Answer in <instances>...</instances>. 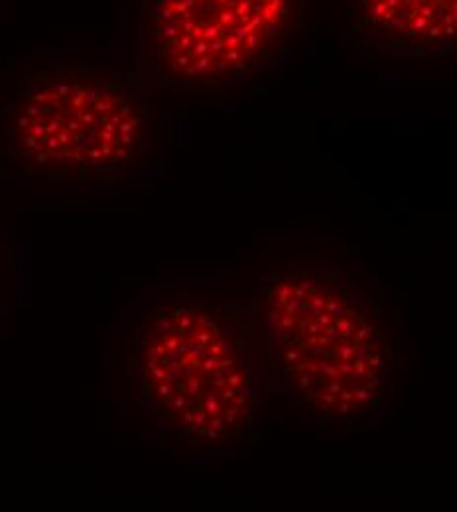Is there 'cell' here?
<instances>
[{
  "mask_svg": "<svg viewBox=\"0 0 457 512\" xmlns=\"http://www.w3.org/2000/svg\"><path fill=\"white\" fill-rule=\"evenodd\" d=\"M255 320L262 349L300 410L359 426L394 392L396 327L383 296L357 274L294 260L264 280Z\"/></svg>",
  "mask_w": 457,
  "mask_h": 512,
  "instance_id": "1",
  "label": "cell"
},
{
  "mask_svg": "<svg viewBox=\"0 0 457 512\" xmlns=\"http://www.w3.org/2000/svg\"><path fill=\"white\" fill-rule=\"evenodd\" d=\"M154 142V103L132 71L71 58L0 73V168L18 184L115 182Z\"/></svg>",
  "mask_w": 457,
  "mask_h": 512,
  "instance_id": "2",
  "label": "cell"
},
{
  "mask_svg": "<svg viewBox=\"0 0 457 512\" xmlns=\"http://www.w3.org/2000/svg\"><path fill=\"white\" fill-rule=\"evenodd\" d=\"M131 375L148 412L199 451L243 446L261 416V379L245 329L219 308L168 296L132 325Z\"/></svg>",
  "mask_w": 457,
  "mask_h": 512,
  "instance_id": "3",
  "label": "cell"
},
{
  "mask_svg": "<svg viewBox=\"0 0 457 512\" xmlns=\"http://www.w3.org/2000/svg\"><path fill=\"white\" fill-rule=\"evenodd\" d=\"M310 0H136L134 52L170 93L217 97L284 62Z\"/></svg>",
  "mask_w": 457,
  "mask_h": 512,
  "instance_id": "4",
  "label": "cell"
},
{
  "mask_svg": "<svg viewBox=\"0 0 457 512\" xmlns=\"http://www.w3.org/2000/svg\"><path fill=\"white\" fill-rule=\"evenodd\" d=\"M351 44L379 60H436L456 52L457 0H349Z\"/></svg>",
  "mask_w": 457,
  "mask_h": 512,
  "instance_id": "5",
  "label": "cell"
},
{
  "mask_svg": "<svg viewBox=\"0 0 457 512\" xmlns=\"http://www.w3.org/2000/svg\"><path fill=\"white\" fill-rule=\"evenodd\" d=\"M14 290V255L0 235V316L8 310Z\"/></svg>",
  "mask_w": 457,
  "mask_h": 512,
  "instance_id": "6",
  "label": "cell"
}]
</instances>
